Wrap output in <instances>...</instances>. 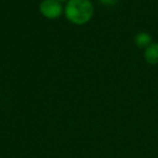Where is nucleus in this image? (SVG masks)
Returning a JSON list of instances; mask_svg holds the SVG:
<instances>
[{"label": "nucleus", "instance_id": "obj_1", "mask_svg": "<svg viewBox=\"0 0 158 158\" xmlns=\"http://www.w3.org/2000/svg\"><path fill=\"white\" fill-rule=\"evenodd\" d=\"M66 20L75 25H85L94 15V7L91 0H68L64 7Z\"/></svg>", "mask_w": 158, "mask_h": 158}, {"label": "nucleus", "instance_id": "obj_2", "mask_svg": "<svg viewBox=\"0 0 158 158\" xmlns=\"http://www.w3.org/2000/svg\"><path fill=\"white\" fill-rule=\"evenodd\" d=\"M39 12L48 20H56L64 13V7L57 0H42L39 5Z\"/></svg>", "mask_w": 158, "mask_h": 158}, {"label": "nucleus", "instance_id": "obj_3", "mask_svg": "<svg viewBox=\"0 0 158 158\" xmlns=\"http://www.w3.org/2000/svg\"><path fill=\"white\" fill-rule=\"evenodd\" d=\"M143 56L147 64L157 65L158 64V42L153 41L146 49H144Z\"/></svg>", "mask_w": 158, "mask_h": 158}, {"label": "nucleus", "instance_id": "obj_4", "mask_svg": "<svg viewBox=\"0 0 158 158\" xmlns=\"http://www.w3.org/2000/svg\"><path fill=\"white\" fill-rule=\"evenodd\" d=\"M153 42V37L147 31H139L134 36V44L140 49H146Z\"/></svg>", "mask_w": 158, "mask_h": 158}, {"label": "nucleus", "instance_id": "obj_5", "mask_svg": "<svg viewBox=\"0 0 158 158\" xmlns=\"http://www.w3.org/2000/svg\"><path fill=\"white\" fill-rule=\"evenodd\" d=\"M99 2L106 7H114L115 5H117L118 0H99Z\"/></svg>", "mask_w": 158, "mask_h": 158}, {"label": "nucleus", "instance_id": "obj_6", "mask_svg": "<svg viewBox=\"0 0 158 158\" xmlns=\"http://www.w3.org/2000/svg\"><path fill=\"white\" fill-rule=\"evenodd\" d=\"M57 1H60V2H67L68 0H57Z\"/></svg>", "mask_w": 158, "mask_h": 158}]
</instances>
